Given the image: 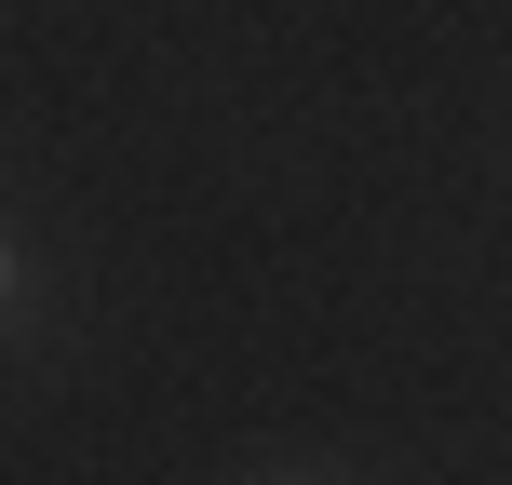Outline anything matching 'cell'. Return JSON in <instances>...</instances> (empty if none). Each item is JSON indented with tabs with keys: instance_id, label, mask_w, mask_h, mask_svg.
Listing matches in <instances>:
<instances>
[{
	"instance_id": "obj_1",
	"label": "cell",
	"mask_w": 512,
	"mask_h": 485,
	"mask_svg": "<svg viewBox=\"0 0 512 485\" xmlns=\"http://www.w3.org/2000/svg\"><path fill=\"white\" fill-rule=\"evenodd\" d=\"M243 485H337V472H243Z\"/></svg>"
}]
</instances>
